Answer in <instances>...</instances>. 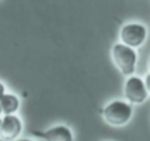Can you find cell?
<instances>
[{
    "instance_id": "cell-1",
    "label": "cell",
    "mask_w": 150,
    "mask_h": 141,
    "mask_svg": "<svg viewBox=\"0 0 150 141\" xmlns=\"http://www.w3.org/2000/svg\"><path fill=\"white\" fill-rule=\"evenodd\" d=\"M112 58L122 74H133L137 62V55L134 48L122 43L115 44L112 48Z\"/></svg>"
},
{
    "instance_id": "cell-2",
    "label": "cell",
    "mask_w": 150,
    "mask_h": 141,
    "mask_svg": "<svg viewBox=\"0 0 150 141\" xmlns=\"http://www.w3.org/2000/svg\"><path fill=\"white\" fill-rule=\"evenodd\" d=\"M133 109L129 104L123 101H113L105 107L103 111L104 118L112 126H121L129 120Z\"/></svg>"
},
{
    "instance_id": "cell-3",
    "label": "cell",
    "mask_w": 150,
    "mask_h": 141,
    "mask_svg": "<svg viewBox=\"0 0 150 141\" xmlns=\"http://www.w3.org/2000/svg\"><path fill=\"white\" fill-rule=\"evenodd\" d=\"M125 96L131 103H143L148 97V90L141 78L136 76L129 77L125 85Z\"/></svg>"
},
{
    "instance_id": "cell-4",
    "label": "cell",
    "mask_w": 150,
    "mask_h": 141,
    "mask_svg": "<svg viewBox=\"0 0 150 141\" xmlns=\"http://www.w3.org/2000/svg\"><path fill=\"white\" fill-rule=\"evenodd\" d=\"M120 38L125 46L138 48L146 39V28L140 24L125 25L120 31Z\"/></svg>"
},
{
    "instance_id": "cell-5",
    "label": "cell",
    "mask_w": 150,
    "mask_h": 141,
    "mask_svg": "<svg viewBox=\"0 0 150 141\" xmlns=\"http://www.w3.org/2000/svg\"><path fill=\"white\" fill-rule=\"evenodd\" d=\"M22 132V122L18 116L8 114L1 120L0 125V137L3 140H15Z\"/></svg>"
},
{
    "instance_id": "cell-6",
    "label": "cell",
    "mask_w": 150,
    "mask_h": 141,
    "mask_svg": "<svg viewBox=\"0 0 150 141\" xmlns=\"http://www.w3.org/2000/svg\"><path fill=\"white\" fill-rule=\"evenodd\" d=\"M34 135L41 137L45 141H73V136L70 129L64 125L56 126L45 132H34Z\"/></svg>"
},
{
    "instance_id": "cell-7",
    "label": "cell",
    "mask_w": 150,
    "mask_h": 141,
    "mask_svg": "<svg viewBox=\"0 0 150 141\" xmlns=\"http://www.w3.org/2000/svg\"><path fill=\"white\" fill-rule=\"evenodd\" d=\"M20 101L18 99L17 96L13 95V94H4L2 97L0 98V107H1V111L5 114H13L19 109Z\"/></svg>"
},
{
    "instance_id": "cell-8",
    "label": "cell",
    "mask_w": 150,
    "mask_h": 141,
    "mask_svg": "<svg viewBox=\"0 0 150 141\" xmlns=\"http://www.w3.org/2000/svg\"><path fill=\"white\" fill-rule=\"evenodd\" d=\"M4 91H5V89H4V85H3L2 83H0V98H1L3 95H4Z\"/></svg>"
},
{
    "instance_id": "cell-9",
    "label": "cell",
    "mask_w": 150,
    "mask_h": 141,
    "mask_svg": "<svg viewBox=\"0 0 150 141\" xmlns=\"http://www.w3.org/2000/svg\"><path fill=\"white\" fill-rule=\"evenodd\" d=\"M18 141H32V140H28V139H21V140H18Z\"/></svg>"
},
{
    "instance_id": "cell-10",
    "label": "cell",
    "mask_w": 150,
    "mask_h": 141,
    "mask_svg": "<svg viewBox=\"0 0 150 141\" xmlns=\"http://www.w3.org/2000/svg\"><path fill=\"white\" fill-rule=\"evenodd\" d=\"M2 113V111H1V107H0V114Z\"/></svg>"
},
{
    "instance_id": "cell-11",
    "label": "cell",
    "mask_w": 150,
    "mask_h": 141,
    "mask_svg": "<svg viewBox=\"0 0 150 141\" xmlns=\"http://www.w3.org/2000/svg\"><path fill=\"white\" fill-rule=\"evenodd\" d=\"M0 125H1V118H0Z\"/></svg>"
}]
</instances>
